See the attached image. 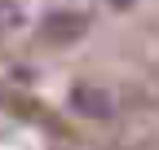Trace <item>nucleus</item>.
<instances>
[{
    "label": "nucleus",
    "mask_w": 159,
    "mask_h": 150,
    "mask_svg": "<svg viewBox=\"0 0 159 150\" xmlns=\"http://www.w3.org/2000/svg\"><path fill=\"white\" fill-rule=\"evenodd\" d=\"M66 106L75 110V115H84V119H111L115 110H119V93H115L111 84H93V80H84V84H71Z\"/></svg>",
    "instance_id": "f257e3e1"
},
{
    "label": "nucleus",
    "mask_w": 159,
    "mask_h": 150,
    "mask_svg": "<svg viewBox=\"0 0 159 150\" xmlns=\"http://www.w3.org/2000/svg\"><path fill=\"white\" fill-rule=\"evenodd\" d=\"M44 31L53 40H75V35L84 31V18L80 13H53V18H44Z\"/></svg>",
    "instance_id": "f03ea898"
},
{
    "label": "nucleus",
    "mask_w": 159,
    "mask_h": 150,
    "mask_svg": "<svg viewBox=\"0 0 159 150\" xmlns=\"http://www.w3.org/2000/svg\"><path fill=\"white\" fill-rule=\"evenodd\" d=\"M22 5L18 0H0V31H13V27H22Z\"/></svg>",
    "instance_id": "7ed1b4c3"
},
{
    "label": "nucleus",
    "mask_w": 159,
    "mask_h": 150,
    "mask_svg": "<svg viewBox=\"0 0 159 150\" xmlns=\"http://www.w3.org/2000/svg\"><path fill=\"white\" fill-rule=\"evenodd\" d=\"M111 5H115V9H133L137 0H111Z\"/></svg>",
    "instance_id": "20e7f679"
}]
</instances>
